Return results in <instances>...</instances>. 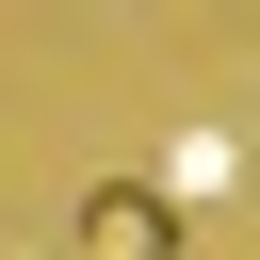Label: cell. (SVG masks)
I'll return each instance as SVG.
<instances>
[{
  "label": "cell",
  "mask_w": 260,
  "mask_h": 260,
  "mask_svg": "<svg viewBox=\"0 0 260 260\" xmlns=\"http://www.w3.org/2000/svg\"><path fill=\"white\" fill-rule=\"evenodd\" d=\"M81 260H179V195L162 179H98L81 195Z\"/></svg>",
  "instance_id": "obj_1"
}]
</instances>
